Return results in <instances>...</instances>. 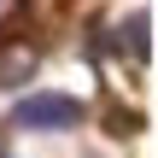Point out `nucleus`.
<instances>
[{"instance_id": "obj_2", "label": "nucleus", "mask_w": 158, "mask_h": 158, "mask_svg": "<svg viewBox=\"0 0 158 158\" xmlns=\"http://www.w3.org/2000/svg\"><path fill=\"white\" fill-rule=\"evenodd\" d=\"M147 29H152V18H147V12H135V18L123 23V47L135 41V59H147V53H152V47H147Z\"/></svg>"}, {"instance_id": "obj_1", "label": "nucleus", "mask_w": 158, "mask_h": 158, "mask_svg": "<svg viewBox=\"0 0 158 158\" xmlns=\"http://www.w3.org/2000/svg\"><path fill=\"white\" fill-rule=\"evenodd\" d=\"M12 123L18 129H76L82 123V106L70 100V94H29V100H18L12 106Z\"/></svg>"}, {"instance_id": "obj_3", "label": "nucleus", "mask_w": 158, "mask_h": 158, "mask_svg": "<svg viewBox=\"0 0 158 158\" xmlns=\"http://www.w3.org/2000/svg\"><path fill=\"white\" fill-rule=\"evenodd\" d=\"M0 158H6V152H0Z\"/></svg>"}]
</instances>
